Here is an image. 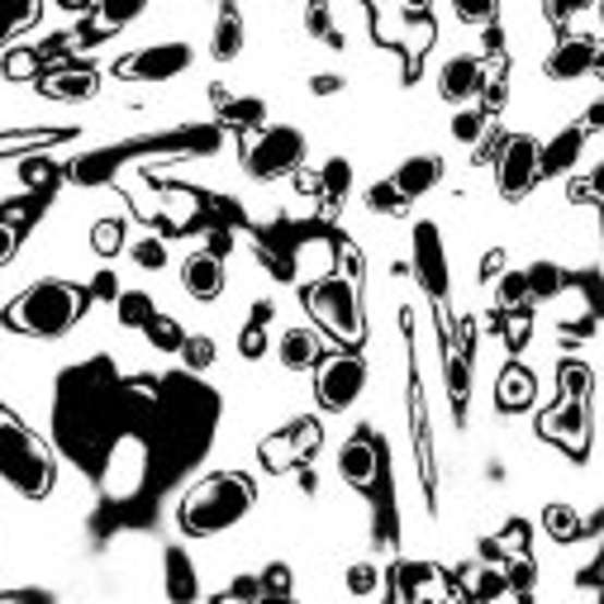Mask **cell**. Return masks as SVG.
Returning <instances> with one entry per match:
<instances>
[{
  "mask_svg": "<svg viewBox=\"0 0 604 604\" xmlns=\"http://www.w3.org/2000/svg\"><path fill=\"white\" fill-rule=\"evenodd\" d=\"M253 481L239 476V471H215V476L195 481L181 500V529L191 537H215L233 529L247 509H253Z\"/></svg>",
  "mask_w": 604,
  "mask_h": 604,
  "instance_id": "cell-1",
  "label": "cell"
},
{
  "mask_svg": "<svg viewBox=\"0 0 604 604\" xmlns=\"http://www.w3.org/2000/svg\"><path fill=\"white\" fill-rule=\"evenodd\" d=\"M86 314V291L72 281H34L5 305V324L29 338H62Z\"/></svg>",
  "mask_w": 604,
  "mask_h": 604,
  "instance_id": "cell-2",
  "label": "cell"
},
{
  "mask_svg": "<svg viewBox=\"0 0 604 604\" xmlns=\"http://www.w3.org/2000/svg\"><path fill=\"white\" fill-rule=\"evenodd\" d=\"M0 476L15 485L20 495H29V500H44V495L52 491L48 443H38L10 410H0Z\"/></svg>",
  "mask_w": 604,
  "mask_h": 604,
  "instance_id": "cell-3",
  "label": "cell"
},
{
  "mask_svg": "<svg viewBox=\"0 0 604 604\" xmlns=\"http://www.w3.org/2000/svg\"><path fill=\"white\" fill-rule=\"evenodd\" d=\"M305 310L319 319L334 338H343V343H362V310H358V286L348 277H319L305 286Z\"/></svg>",
  "mask_w": 604,
  "mask_h": 604,
  "instance_id": "cell-4",
  "label": "cell"
},
{
  "mask_svg": "<svg viewBox=\"0 0 604 604\" xmlns=\"http://www.w3.org/2000/svg\"><path fill=\"white\" fill-rule=\"evenodd\" d=\"M243 162L247 172L257 181H277L286 172H295L300 162H305V134L291 124H271V129H257L253 138H247L243 148Z\"/></svg>",
  "mask_w": 604,
  "mask_h": 604,
  "instance_id": "cell-5",
  "label": "cell"
},
{
  "mask_svg": "<svg viewBox=\"0 0 604 604\" xmlns=\"http://www.w3.org/2000/svg\"><path fill=\"white\" fill-rule=\"evenodd\" d=\"M366 390V362L358 352H328L314 362V396L324 410H348Z\"/></svg>",
  "mask_w": 604,
  "mask_h": 604,
  "instance_id": "cell-6",
  "label": "cell"
},
{
  "mask_svg": "<svg viewBox=\"0 0 604 604\" xmlns=\"http://www.w3.org/2000/svg\"><path fill=\"white\" fill-rule=\"evenodd\" d=\"M537 181V143L529 134H509L495 157V186L505 201H523Z\"/></svg>",
  "mask_w": 604,
  "mask_h": 604,
  "instance_id": "cell-7",
  "label": "cell"
},
{
  "mask_svg": "<svg viewBox=\"0 0 604 604\" xmlns=\"http://www.w3.org/2000/svg\"><path fill=\"white\" fill-rule=\"evenodd\" d=\"M191 68V48L186 44H148L138 48L134 58H124L120 72L124 82H172V76H181Z\"/></svg>",
  "mask_w": 604,
  "mask_h": 604,
  "instance_id": "cell-8",
  "label": "cell"
},
{
  "mask_svg": "<svg viewBox=\"0 0 604 604\" xmlns=\"http://www.w3.org/2000/svg\"><path fill=\"white\" fill-rule=\"evenodd\" d=\"M537 433H543V438H553V443H561L571 457H585V443H590L585 396H561V404H553V410L537 419Z\"/></svg>",
  "mask_w": 604,
  "mask_h": 604,
  "instance_id": "cell-9",
  "label": "cell"
},
{
  "mask_svg": "<svg viewBox=\"0 0 604 604\" xmlns=\"http://www.w3.org/2000/svg\"><path fill=\"white\" fill-rule=\"evenodd\" d=\"M414 277L433 300L448 295V253H443L438 225H419L414 229Z\"/></svg>",
  "mask_w": 604,
  "mask_h": 604,
  "instance_id": "cell-10",
  "label": "cell"
},
{
  "mask_svg": "<svg viewBox=\"0 0 604 604\" xmlns=\"http://www.w3.org/2000/svg\"><path fill=\"white\" fill-rule=\"evenodd\" d=\"M380 467H386V452H380V443L372 433H352L343 443V452H338V471H343V481L358 485V491H372L380 481Z\"/></svg>",
  "mask_w": 604,
  "mask_h": 604,
  "instance_id": "cell-11",
  "label": "cell"
},
{
  "mask_svg": "<svg viewBox=\"0 0 604 604\" xmlns=\"http://www.w3.org/2000/svg\"><path fill=\"white\" fill-rule=\"evenodd\" d=\"M595 62H600V44H595V38H585V34H567L553 52H547L543 72L553 76V82H576V76L595 72Z\"/></svg>",
  "mask_w": 604,
  "mask_h": 604,
  "instance_id": "cell-12",
  "label": "cell"
},
{
  "mask_svg": "<svg viewBox=\"0 0 604 604\" xmlns=\"http://www.w3.org/2000/svg\"><path fill=\"white\" fill-rule=\"evenodd\" d=\"M481 82H485V62L481 58H448L438 72V96L448 105H467L481 96Z\"/></svg>",
  "mask_w": 604,
  "mask_h": 604,
  "instance_id": "cell-13",
  "label": "cell"
},
{
  "mask_svg": "<svg viewBox=\"0 0 604 604\" xmlns=\"http://www.w3.org/2000/svg\"><path fill=\"white\" fill-rule=\"evenodd\" d=\"M181 286L195 300H215L225 291V262H219V253H191L181 262Z\"/></svg>",
  "mask_w": 604,
  "mask_h": 604,
  "instance_id": "cell-14",
  "label": "cell"
},
{
  "mask_svg": "<svg viewBox=\"0 0 604 604\" xmlns=\"http://www.w3.org/2000/svg\"><path fill=\"white\" fill-rule=\"evenodd\" d=\"M581 148H585V129H581V124L561 129V134L547 143V148H537V177H561V172H571V167L581 162Z\"/></svg>",
  "mask_w": 604,
  "mask_h": 604,
  "instance_id": "cell-15",
  "label": "cell"
},
{
  "mask_svg": "<svg viewBox=\"0 0 604 604\" xmlns=\"http://www.w3.org/2000/svg\"><path fill=\"white\" fill-rule=\"evenodd\" d=\"M438 177H443V157H433V153H419V157H404L400 162V172L390 177V186H396L404 201H419L424 191L438 186Z\"/></svg>",
  "mask_w": 604,
  "mask_h": 604,
  "instance_id": "cell-16",
  "label": "cell"
},
{
  "mask_svg": "<svg viewBox=\"0 0 604 604\" xmlns=\"http://www.w3.org/2000/svg\"><path fill=\"white\" fill-rule=\"evenodd\" d=\"M443 600L448 595V585H443L438 567H428V561H400L396 567V600Z\"/></svg>",
  "mask_w": 604,
  "mask_h": 604,
  "instance_id": "cell-17",
  "label": "cell"
},
{
  "mask_svg": "<svg viewBox=\"0 0 604 604\" xmlns=\"http://www.w3.org/2000/svg\"><path fill=\"white\" fill-rule=\"evenodd\" d=\"M38 90L52 96V100H86V96H96V72H90V68L38 72Z\"/></svg>",
  "mask_w": 604,
  "mask_h": 604,
  "instance_id": "cell-18",
  "label": "cell"
},
{
  "mask_svg": "<svg viewBox=\"0 0 604 604\" xmlns=\"http://www.w3.org/2000/svg\"><path fill=\"white\" fill-rule=\"evenodd\" d=\"M533 396H537V376L529 372V366H505L500 380H495V404H500V410H509V414L529 410Z\"/></svg>",
  "mask_w": 604,
  "mask_h": 604,
  "instance_id": "cell-19",
  "label": "cell"
},
{
  "mask_svg": "<svg viewBox=\"0 0 604 604\" xmlns=\"http://www.w3.org/2000/svg\"><path fill=\"white\" fill-rule=\"evenodd\" d=\"M277 352H281L286 372H310V366L324 358V343H319V334H314V328H286Z\"/></svg>",
  "mask_w": 604,
  "mask_h": 604,
  "instance_id": "cell-20",
  "label": "cell"
},
{
  "mask_svg": "<svg viewBox=\"0 0 604 604\" xmlns=\"http://www.w3.org/2000/svg\"><path fill=\"white\" fill-rule=\"evenodd\" d=\"M239 48H243V20H239L233 5H225V15H219V24H215V44H209V52H215L219 62H229V58H239Z\"/></svg>",
  "mask_w": 604,
  "mask_h": 604,
  "instance_id": "cell-21",
  "label": "cell"
},
{
  "mask_svg": "<svg viewBox=\"0 0 604 604\" xmlns=\"http://www.w3.org/2000/svg\"><path fill=\"white\" fill-rule=\"evenodd\" d=\"M262 467L267 471H291L300 462V452H295V443H291V428H281V433H271V438H262Z\"/></svg>",
  "mask_w": 604,
  "mask_h": 604,
  "instance_id": "cell-22",
  "label": "cell"
},
{
  "mask_svg": "<svg viewBox=\"0 0 604 604\" xmlns=\"http://www.w3.org/2000/svg\"><path fill=\"white\" fill-rule=\"evenodd\" d=\"M34 20H38V0H0V48H5V38L29 29Z\"/></svg>",
  "mask_w": 604,
  "mask_h": 604,
  "instance_id": "cell-23",
  "label": "cell"
},
{
  "mask_svg": "<svg viewBox=\"0 0 604 604\" xmlns=\"http://www.w3.org/2000/svg\"><path fill=\"white\" fill-rule=\"evenodd\" d=\"M219 105H225V124L233 129H262V120H267V105L257 96H239V100L219 96Z\"/></svg>",
  "mask_w": 604,
  "mask_h": 604,
  "instance_id": "cell-24",
  "label": "cell"
},
{
  "mask_svg": "<svg viewBox=\"0 0 604 604\" xmlns=\"http://www.w3.org/2000/svg\"><path fill=\"white\" fill-rule=\"evenodd\" d=\"M523 281H529V295H537V300H553L561 286H567V277H561L557 262H533V267L523 271Z\"/></svg>",
  "mask_w": 604,
  "mask_h": 604,
  "instance_id": "cell-25",
  "label": "cell"
},
{
  "mask_svg": "<svg viewBox=\"0 0 604 604\" xmlns=\"http://www.w3.org/2000/svg\"><path fill=\"white\" fill-rule=\"evenodd\" d=\"M143 5H148V0H100L96 34H110V29H120V24L138 20V15H143Z\"/></svg>",
  "mask_w": 604,
  "mask_h": 604,
  "instance_id": "cell-26",
  "label": "cell"
},
{
  "mask_svg": "<svg viewBox=\"0 0 604 604\" xmlns=\"http://www.w3.org/2000/svg\"><path fill=\"white\" fill-rule=\"evenodd\" d=\"M167 595H172V600H191L195 595V576H191V561H186L181 547L167 553Z\"/></svg>",
  "mask_w": 604,
  "mask_h": 604,
  "instance_id": "cell-27",
  "label": "cell"
},
{
  "mask_svg": "<svg viewBox=\"0 0 604 604\" xmlns=\"http://www.w3.org/2000/svg\"><path fill=\"white\" fill-rule=\"evenodd\" d=\"M114 310H120V324L124 328H143L153 319V295L148 291H124V295H114Z\"/></svg>",
  "mask_w": 604,
  "mask_h": 604,
  "instance_id": "cell-28",
  "label": "cell"
},
{
  "mask_svg": "<svg viewBox=\"0 0 604 604\" xmlns=\"http://www.w3.org/2000/svg\"><path fill=\"white\" fill-rule=\"evenodd\" d=\"M143 334H148V343H153L157 352H177V348H181V338H186L172 314H157V310H153V319L143 324Z\"/></svg>",
  "mask_w": 604,
  "mask_h": 604,
  "instance_id": "cell-29",
  "label": "cell"
},
{
  "mask_svg": "<svg viewBox=\"0 0 604 604\" xmlns=\"http://www.w3.org/2000/svg\"><path fill=\"white\" fill-rule=\"evenodd\" d=\"M529 300L533 295H529V281H523V271H500V281H495V305L509 314V310H523Z\"/></svg>",
  "mask_w": 604,
  "mask_h": 604,
  "instance_id": "cell-30",
  "label": "cell"
},
{
  "mask_svg": "<svg viewBox=\"0 0 604 604\" xmlns=\"http://www.w3.org/2000/svg\"><path fill=\"white\" fill-rule=\"evenodd\" d=\"M543 529L557 537V543H571V537H581V515H576L571 505H547L543 509Z\"/></svg>",
  "mask_w": 604,
  "mask_h": 604,
  "instance_id": "cell-31",
  "label": "cell"
},
{
  "mask_svg": "<svg viewBox=\"0 0 604 604\" xmlns=\"http://www.w3.org/2000/svg\"><path fill=\"white\" fill-rule=\"evenodd\" d=\"M295 262H300V267H310L314 281H319V277H328V267H334V243H328V239L300 243V247H295Z\"/></svg>",
  "mask_w": 604,
  "mask_h": 604,
  "instance_id": "cell-32",
  "label": "cell"
},
{
  "mask_svg": "<svg viewBox=\"0 0 604 604\" xmlns=\"http://www.w3.org/2000/svg\"><path fill=\"white\" fill-rule=\"evenodd\" d=\"M348 186H352V162L348 157H328L324 172H319V191L328 201H338V195H348Z\"/></svg>",
  "mask_w": 604,
  "mask_h": 604,
  "instance_id": "cell-33",
  "label": "cell"
},
{
  "mask_svg": "<svg viewBox=\"0 0 604 604\" xmlns=\"http://www.w3.org/2000/svg\"><path fill=\"white\" fill-rule=\"evenodd\" d=\"M38 72H44V58H38L34 48H10L5 52V76H10V82H34Z\"/></svg>",
  "mask_w": 604,
  "mask_h": 604,
  "instance_id": "cell-34",
  "label": "cell"
},
{
  "mask_svg": "<svg viewBox=\"0 0 604 604\" xmlns=\"http://www.w3.org/2000/svg\"><path fill=\"white\" fill-rule=\"evenodd\" d=\"M457 20L462 24H481V29H491L495 15H500V0H452Z\"/></svg>",
  "mask_w": 604,
  "mask_h": 604,
  "instance_id": "cell-35",
  "label": "cell"
},
{
  "mask_svg": "<svg viewBox=\"0 0 604 604\" xmlns=\"http://www.w3.org/2000/svg\"><path fill=\"white\" fill-rule=\"evenodd\" d=\"M181 362H186L191 366V372H205V366L209 362H215V343H209V338L205 334H186V338H181Z\"/></svg>",
  "mask_w": 604,
  "mask_h": 604,
  "instance_id": "cell-36",
  "label": "cell"
},
{
  "mask_svg": "<svg viewBox=\"0 0 604 604\" xmlns=\"http://www.w3.org/2000/svg\"><path fill=\"white\" fill-rule=\"evenodd\" d=\"M90 247H96L100 257H114L124 247V225L120 219H100L96 229H90Z\"/></svg>",
  "mask_w": 604,
  "mask_h": 604,
  "instance_id": "cell-37",
  "label": "cell"
},
{
  "mask_svg": "<svg viewBox=\"0 0 604 604\" xmlns=\"http://www.w3.org/2000/svg\"><path fill=\"white\" fill-rule=\"evenodd\" d=\"M291 443H295L300 462L319 452V443H324V428H319V419H295V424H291Z\"/></svg>",
  "mask_w": 604,
  "mask_h": 604,
  "instance_id": "cell-38",
  "label": "cell"
},
{
  "mask_svg": "<svg viewBox=\"0 0 604 604\" xmlns=\"http://www.w3.org/2000/svg\"><path fill=\"white\" fill-rule=\"evenodd\" d=\"M481 134H485V110H457L452 114V138L457 143H481Z\"/></svg>",
  "mask_w": 604,
  "mask_h": 604,
  "instance_id": "cell-39",
  "label": "cell"
},
{
  "mask_svg": "<svg viewBox=\"0 0 604 604\" xmlns=\"http://www.w3.org/2000/svg\"><path fill=\"white\" fill-rule=\"evenodd\" d=\"M467 595H476V600H500V595H515V585L505 581V571H481L476 581L467 585Z\"/></svg>",
  "mask_w": 604,
  "mask_h": 604,
  "instance_id": "cell-40",
  "label": "cell"
},
{
  "mask_svg": "<svg viewBox=\"0 0 604 604\" xmlns=\"http://www.w3.org/2000/svg\"><path fill=\"white\" fill-rule=\"evenodd\" d=\"M481 100H485V114H495L505 105V62L485 68V82H481Z\"/></svg>",
  "mask_w": 604,
  "mask_h": 604,
  "instance_id": "cell-41",
  "label": "cell"
},
{
  "mask_svg": "<svg viewBox=\"0 0 604 604\" xmlns=\"http://www.w3.org/2000/svg\"><path fill=\"white\" fill-rule=\"evenodd\" d=\"M68 138L62 129H52V134H38V129H29V134H0V153H24V148H38V143H58Z\"/></svg>",
  "mask_w": 604,
  "mask_h": 604,
  "instance_id": "cell-42",
  "label": "cell"
},
{
  "mask_svg": "<svg viewBox=\"0 0 604 604\" xmlns=\"http://www.w3.org/2000/svg\"><path fill=\"white\" fill-rule=\"evenodd\" d=\"M366 205H372L376 215H400V209L410 205V201H404V195L390 186V181H380V186H372V195H366Z\"/></svg>",
  "mask_w": 604,
  "mask_h": 604,
  "instance_id": "cell-43",
  "label": "cell"
},
{
  "mask_svg": "<svg viewBox=\"0 0 604 604\" xmlns=\"http://www.w3.org/2000/svg\"><path fill=\"white\" fill-rule=\"evenodd\" d=\"M523 547H529V523H519V519L495 537V553H505V557H523Z\"/></svg>",
  "mask_w": 604,
  "mask_h": 604,
  "instance_id": "cell-44",
  "label": "cell"
},
{
  "mask_svg": "<svg viewBox=\"0 0 604 604\" xmlns=\"http://www.w3.org/2000/svg\"><path fill=\"white\" fill-rule=\"evenodd\" d=\"M134 262H138L143 271L167 267V243H162V239H143V243H134Z\"/></svg>",
  "mask_w": 604,
  "mask_h": 604,
  "instance_id": "cell-45",
  "label": "cell"
},
{
  "mask_svg": "<svg viewBox=\"0 0 604 604\" xmlns=\"http://www.w3.org/2000/svg\"><path fill=\"white\" fill-rule=\"evenodd\" d=\"M348 590H352V595H372V590H376V567H372V561L348 567Z\"/></svg>",
  "mask_w": 604,
  "mask_h": 604,
  "instance_id": "cell-46",
  "label": "cell"
},
{
  "mask_svg": "<svg viewBox=\"0 0 604 604\" xmlns=\"http://www.w3.org/2000/svg\"><path fill=\"white\" fill-rule=\"evenodd\" d=\"M239 352H243V358H262V352H267V328H262L257 319L243 328V338H239Z\"/></svg>",
  "mask_w": 604,
  "mask_h": 604,
  "instance_id": "cell-47",
  "label": "cell"
},
{
  "mask_svg": "<svg viewBox=\"0 0 604 604\" xmlns=\"http://www.w3.org/2000/svg\"><path fill=\"white\" fill-rule=\"evenodd\" d=\"M257 585H262V595H291V571H286V567H267Z\"/></svg>",
  "mask_w": 604,
  "mask_h": 604,
  "instance_id": "cell-48",
  "label": "cell"
},
{
  "mask_svg": "<svg viewBox=\"0 0 604 604\" xmlns=\"http://www.w3.org/2000/svg\"><path fill=\"white\" fill-rule=\"evenodd\" d=\"M505 343H509V348H523V343H529V314H523V310H509Z\"/></svg>",
  "mask_w": 604,
  "mask_h": 604,
  "instance_id": "cell-49",
  "label": "cell"
},
{
  "mask_svg": "<svg viewBox=\"0 0 604 604\" xmlns=\"http://www.w3.org/2000/svg\"><path fill=\"white\" fill-rule=\"evenodd\" d=\"M590 5V0H547V20H557V24H567L571 15H581V10Z\"/></svg>",
  "mask_w": 604,
  "mask_h": 604,
  "instance_id": "cell-50",
  "label": "cell"
},
{
  "mask_svg": "<svg viewBox=\"0 0 604 604\" xmlns=\"http://www.w3.org/2000/svg\"><path fill=\"white\" fill-rule=\"evenodd\" d=\"M15 247H20V229H15V225H5V219H0V267H5V262L15 257Z\"/></svg>",
  "mask_w": 604,
  "mask_h": 604,
  "instance_id": "cell-51",
  "label": "cell"
},
{
  "mask_svg": "<svg viewBox=\"0 0 604 604\" xmlns=\"http://www.w3.org/2000/svg\"><path fill=\"white\" fill-rule=\"evenodd\" d=\"M571 201H585V205H595V201H600V181H595V177H581V181H571Z\"/></svg>",
  "mask_w": 604,
  "mask_h": 604,
  "instance_id": "cell-52",
  "label": "cell"
},
{
  "mask_svg": "<svg viewBox=\"0 0 604 604\" xmlns=\"http://www.w3.org/2000/svg\"><path fill=\"white\" fill-rule=\"evenodd\" d=\"M34 215V201H15V205H5L0 209V219H5V225H15V229H24V219Z\"/></svg>",
  "mask_w": 604,
  "mask_h": 604,
  "instance_id": "cell-53",
  "label": "cell"
},
{
  "mask_svg": "<svg viewBox=\"0 0 604 604\" xmlns=\"http://www.w3.org/2000/svg\"><path fill=\"white\" fill-rule=\"evenodd\" d=\"M219 600H225V604H229V600H262V585H257V581H233Z\"/></svg>",
  "mask_w": 604,
  "mask_h": 604,
  "instance_id": "cell-54",
  "label": "cell"
},
{
  "mask_svg": "<svg viewBox=\"0 0 604 604\" xmlns=\"http://www.w3.org/2000/svg\"><path fill=\"white\" fill-rule=\"evenodd\" d=\"M310 86H314V96H334V90L343 86V82H338V76H314Z\"/></svg>",
  "mask_w": 604,
  "mask_h": 604,
  "instance_id": "cell-55",
  "label": "cell"
},
{
  "mask_svg": "<svg viewBox=\"0 0 604 604\" xmlns=\"http://www.w3.org/2000/svg\"><path fill=\"white\" fill-rule=\"evenodd\" d=\"M495 271H505V253H485V262H481V277H495Z\"/></svg>",
  "mask_w": 604,
  "mask_h": 604,
  "instance_id": "cell-56",
  "label": "cell"
},
{
  "mask_svg": "<svg viewBox=\"0 0 604 604\" xmlns=\"http://www.w3.org/2000/svg\"><path fill=\"white\" fill-rule=\"evenodd\" d=\"M24 177H29V181H48L52 172H48V167H38V162H29V167H24Z\"/></svg>",
  "mask_w": 604,
  "mask_h": 604,
  "instance_id": "cell-57",
  "label": "cell"
},
{
  "mask_svg": "<svg viewBox=\"0 0 604 604\" xmlns=\"http://www.w3.org/2000/svg\"><path fill=\"white\" fill-rule=\"evenodd\" d=\"M96 295H114V281H110V277H105V271H100V277H96Z\"/></svg>",
  "mask_w": 604,
  "mask_h": 604,
  "instance_id": "cell-58",
  "label": "cell"
},
{
  "mask_svg": "<svg viewBox=\"0 0 604 604\" xmlns=\"http://www.w3.org/2000/svg\"><path fill=\"white\" fill-rule=\"evenodd\" d=\"M58 5H62V10H86L90 0H58Z\"/></svg>",
  "mask_w": 604,
  "mask_h": 604,
  "instance_id": "cell-59",
  "label": "cell"
},
{
  "mask_svg": "<svg viewBox=\"0 0 604 604\" xmlns=\"http://www.w3.org/2000/svg\"><path fill=\"white\" fill-rule=\"evenodd\" d=\"M404 10H428V0H404Z\"/></svg>",
  "mask_w": 604,
  "mask_h": 604,
  "instance_id": "cell-60",
  "label": "cell"
},
{
  "mask_svg": "<svg viewBox=\"0 0 604 604\" xmlns=\"http://www.w3.org/2000/svg\"><path fill=\"white\" fill-rule=\"evenodd\" d=\"M366 5H396V0H366Z\"/></svg>",
  "mask_w": 604,
  "mask_h": 604,
  "instance_id": "cell-61",
  "label": "cell"
}]
</instances>
